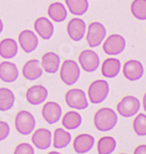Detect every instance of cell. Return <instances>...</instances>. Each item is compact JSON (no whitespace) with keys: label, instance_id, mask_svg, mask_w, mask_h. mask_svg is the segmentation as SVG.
Here are the masks:
<instances>
[{"label":"cell","instance_id":"1","mask_svg":"<svg viewBox=\"0 0 146 154\" xmlns=\"http://www.w3.org/2000/svg\"><path fill=\"white\" fill-rule=\"evenodd\" d=\"M118 114L111 108H101L94 114V126L99 131H110L118 125Z\"/></svg>","mask_w":146,"mask_h":154},{"label":"cell","instance_id":"2","mask_svg":"<svg viewBox=\"0 0 146 154\" xmlns=\"http://www.w3.org/2000/svg\"><path fill=\"white\" fill-rule=\"evenodd\" d=\"M60 75L61 81L66 85H74L79 80L81 75V70L78 63L74 60H66L63 63L60 67Z\"/></svg>","mask_w":146,"mask_h":154},{"label":"cell","instance_id":"3","mask_svg":"<svg viewBox=\"0 0 146 154\" xmlns=\"http://www.w3.org/2000/svg\"><path fill=\"white\" fill-rule=\"evenodd\" d=\"M110 95V84L107 81L99 79L90 84L88 88V98L92 104H101Z\"/></svg>","mask_w":146,"mask_h":154},{"label":"cell","instance_id":"4","mask_svg":"<svg viewBox=\"0 0 146 154\" xmlns=\"http://www.w3.org/2000/svg\"><path fill=\"white\" fill-rule=\"evenodd\" d=\"M14 125H16V131L21 135L27 136L33 133L36 126V120L34 115L29 111L23 110L19 111L16 114V119H14Z\"/></svg>","mask_w":146,"mask_h":154},{"label":"cell","instance_id":"5","mask_svg":"<svg viewBox=\"0 0 146 154\" xmlns=\"http://www.w3.org/2000/svg\"><path fill=\"white\" fill-rule=\"evenodd\" d=\"M141 103L139 99L134 96H126L118 103L117 111L121 116L130 118L139 112Z\"/></svg>","mask_w":146,"mask_h":154},{"label":"cell","instance_id":"6","mask_svg":"<svg viewBox=\"0 0 146 154\" xmlns=\"http://www.w3.org/2000/svg\"><path fill=\"white\" fill-rule=\"evenodd\" d=\"M86 33H87L86 39H87L88 45L91 48H94L99 46L104 41L106 37V28L104 25L99 22H93L88 26Z\"/></svg>","mask_w":146,"mask_h":154},{"label":"cell","instance_id":"7","mask_svg":"<svg viewBox=\"0 0 146 154\" xmlns=\"http://www.w3.org/2000/svg\"><path fill=\"white\" fill-rule=\"evenodd\" d=\"M66 103L69 107L76 110H84L89 106L85 91L80 88H72L66 91Z\"/></svg>","mask_w":146,"mask_h":154},{"label":"cell","instance_id":"8","mask_svg":"<svg viewBox=\"0 0 146 154\" xmlns=\"http://www.w3.org/2000/svg\"><path fill=\"white\" fill-rule=\"evenodd\" d=\"M79 64L85 72L92 73L100 66L99 56L92 49H85L79 54Z\"/></svg>","mask_w":146,"mask_h":154},{"label":"cell","instance_id":"9","mask_svg":"<svg viewBox=\"0 0 146 154\" xmlns=\"http://www.w3.org/2000/svg\"><path fill=\"white\" fill-rule=\"evenodd\" d=\"M126 39L120 34H112L108 36L103 43V51L108 56L121 54L126 48Z\"/></svg>","mask_w":146,"mask_h":154},{"label":"cell","instance_id":"10","mask_svg":"<svg viewBox=\"0 0 146 154\" xmlns=\"http://www.w3.org/2000/svg\"><path fill=\"white\" fill-rule=\"evenodd\" d=\"M123 74L129 81H137L144 75V67L140 61L130 60L126 62L123 67Z\"/></svg>","mask_w":146,"mask_h":154},{"label":"cell","instance_id":"11","mask_svg":"<svg viewBox=\"0 0 146 154\" xmlns=\"http://www.w3.org/2000/svg\"><path fill=\"white\" fill-rule=\"evenodd\" d=\"M86 29H87V26H86L85 21L80 18L72 19L66 27L69 37L76 42L81 41L84 38L86 34Z\"/></svg>","mask_w":146,"mask_h":154},{"label":"cell","instance_id":"12","mask_svg":"<svg viewBox=\"0 0 146 154\" xmlns=\"http://www.w3.org/2000/svg\"><path fill=\"white\" fill-rule=\"evenodd\" d=\"M19 43L25 53L30 54L33 53L37 48L39 40L35 32L31 31V30H24L19 35Z\"/></svg>","mask_w":146,"mask_h":154},{"label":"cell","instance_id":"13","mask_svg":"<svg viewBox=\"0 0 146 154\" xmlns=\"http://www.w3.org/2000/svg\"><path fill=\"white\" fill-rule=\"evenodd\" d=\"M63 115V109L59 104L55 102H48L43 106L42 109V116L44 120L49 125H54L58 122Z\"/></svg>","mask_w":146,"mask_h":154},{"label":"cell","instance_id":"14","mask_svg":"<svg viewBox=\"0 0 146 154\" xmlns=\"http://www.w3.org/2000/svg\"><path fill=\"white\" fill-rule=\"evenodd\" d=\"M47 97H48V91L45 86L40 84H36L29 88L26 93V99L28 103L34 106H38L45 102Z\"/></svg>","mask_w":146,"mask_h":154},{"label":"cell","instance_id":"15","mask_svg":"<svg viewBox=\"0 0 146 154\" xmlns=\"http://www.w3.org/2000/svg\"><path fill=\"white\" fill-rule=\"evenodd\" d=\"M52 135L47 128H39L32 136V142L39 150H47L51 146Z\"/></svg>","mask_w":146,"mask_h":154},{"label":"cell","instance_id":"16","mask_svg":"<svg viewBox=\"0 0 146 154\" xmlns=\"http://www.w3.org/2000/svg\"><path fill=\"white\" fill-rule=\"evenodd\" d=\"M60 65V57L57 54L48 51L44 54L41 59L42 69L48 74H55Z\"/></svg>","mask_w":146,"mask_h":154},{"label":"cell","instance_id":"17","mask_svg":"<svg viewBox=\"0 0 146 154\" xmlns=\"http://www.w3.org/2000/svg\"><path fill=\"white\" fill-rule=\"evenodd\" d=\"M34 28H35L37 34L44 40H48L53 36L54 26L50 22V20L45 18V17H41V18L37 19L35 24H34Z\"/></svg>","mask_w":146,"mask_h":154},{"label":"cell","instance_id":"18","mask_svg":"<svg viewBox=\"0 0 146 154\" xmlns=\"http://www.w3.org/2000/svg\"><path fill=\"white\" fill-rule=\"evenodd\" d=\"M43 74L41 63L36 59L30 60L23 67V75L27 80L34 81L39 79Z\"/></svg>","mask_w":146,"mask_h":154},{"label":"cell","instance_id":"19","mask_svg":"<svg viewBox=\"0 0 146 154\" xmlns=\"http://www.w3.org/2000/svg\"><path fill=\"white\" fill-rule=\"evenodd\" d=\"M95 139L89 134H81L74 140V150L77 153H87L94 147Z\"/></svg>","mask_w":146,"mask_h":154},{"label":"cell","instance_id":"20","mask_svg":"<svg viewBox=\"0 0 146 154\" xmlns=\"http://www.w3.org/2000/svg\"><path fill=\"white\" fill-rule=\"evenodd\" d=\"M19 78V69L16 64L2 62L0 64V79L4 82L11 83Z\"/></svg>","mask_w":146,"mask_h":154},{"label":"cell","instance_id":"21","mask_svg":"<svg viewBox=\"0 0 146 154\" xmlns=\"http://www.w3.org/2000/svg\"><path fill=\"white\" fill-rule=\"evenodd\" d=\"M122 69L121 61L117 58L106 59L101 65V74L106 78H115Z\"/></svg>","mask_w":146,"mask_h":154},{"label":"cell","instance_id":"22","mask_svg":"<svg viewBox=\"0 0 146 154\" xmlns=\"http://www.w3.org/2000/svg\"><path fill=\"white\" fill-rule=\"evenodd\" d=\"M48 16L55 23H63L68 18L66 7L60 2H53L48 7Z\"/></svg>","mask_w":146,"mask_h":154},{"label":"cell","instance_id":"23","mask_svg":"<svg viewBox=\"0 0 146 154\" xmlns=\"http://www.w3.org/2000/svg\"><path fill=\"white\" fill-rule=\"evenodd\" d=\"M18 43L12 38H5L0 41V57L3 59H13L18 54Z\"/></svg>","mask_w":146,"mask_h":154},{"label":"cell","instance_id":"24","mask_svg":"<svg viewBox=\"0 0 146 154\" xmlns=\"http://www.w3.org/2000/svg\"><path fill=\"white\" fill-rule=\"evenodd\" d=\"M61 123H63V128L68 131L76 130L82 125V116L76 111H69L68 113L64 114Z\"/></svg>","mask_w":146,"mask_h":154},{"label":"cell","instance_id":"25","mask_svg":"<svg viewBox=\"0 0 146 154\" xmlns=\"http://www.w3.org/2000/svg\"><path fill=\"white\" fill-rule=\"evenodd\" d=\"M72 142V136L63 128H56L53 134V147L55 149H63Z\"/></svg>","mask_w":146,"mask_h":154},{"label":"cell","instance_id":"26","mask_svg":"<svg viewBox=\"0 0 146 154\" xmlns=\"http://www.w3.org/2000/svg\"><path fill=\"white\" fill-rule=\"evenodd\" d=\"M66 4L74 16H83L89 9L88 0H66Z\"/></svg>","mask_w":146,"mask_h":154},{"label":"cell","instance_id":"27","mask_svg":"<svg viewBox=\"0 0 146 154\" xmlns=\"http://www.w3.org/2000/svg\"><path fill=\"white\" fill-rule=\"evenodd\" d=\"M16 97L9 88H0V111H8L13 107Z\"/></svg>","mask_w":146,"mask_h":154},{"label":"cell","instance_id":"28","mask_svg":"<svg viewBox=\"0 0 146 154\" xmlns=\"http://www.w3.org/2000/svg\"><path fill=\"white\" fill-rule=\"evenodd\" d=\"M117 148V141L110 136L102 137L97 143V151L100 154H110Z\"/></svg>","mask_w":146,"mask_h":154},{"label":"cell","instance_id":"29","mask_svg":"<svg viewBox=\"0 0 146 154\" xmlns=\"http://www.w3.org/2000/svg\"><path fill=\"white\" fill-rule=\"evenodd\" d=\"M133 17L140 21H146V0H134L131 4Z\"/></svg>","mask_w":146,"mask_h":154},{"label":"cell","instance_id":"30","mask_svg":"<svg viewBox=\"0 0 146 154\" xmlns=\"http://www.w3.org/2000/svg\"><path fill=\"white\" fill-rule=\"evenodd\" d=\"M133 128L136 135L140 137L146 136V115L145 114H136V117L133 121Z\"/></svg>","mask_w":146,"mask_h":154},{"label":"cell","instance_id":"31","mask_svg":"<svg viewBox=\"0 0 146 154\" xmlns=\"http://www.w3.org/2000/svg\"><path fill=\"white\" fill-rule=\"evenodd\" d=\"M16 154H34L35 150L28 143H22L16 146V150H14Z\"/></svg>","mask_w":146,"mask_h":154},{"label":"cell","instance_id":"32","mask_svg":"<svg viewBox=\"0 0 146 154\" xmlns=\"http://www.w3.org/2000/svg\"><path fill=\"white\" fill-rule=\"evenodd\" d=\"M9 134H10V128L8 123L5 121H0V142L8 138Z\"/></svg>","mask_w":146,"mask_h":154},{"label":"cell","instance_id":"33","mask_svg":"<svg viewBox=\"0 0 146 154\" xmlns=\"http://www.w3.org/2000/svg\"><path fill=\"white\" fill-rule=\"evenodd\" d=\"M135 154H146V145H139L138 147H136L134 150Z\"/></svg>","mask_w":146,"mask_h":154},{"label":"cell","instance_id":"34","mask_svg":"<svg viewBox=\"0 0 146 154\" xmlns=\"http://www.w3.org/2000/svg\"><path fill=\"white\" fill-rule=\"evenodd\" d=\"M142 105H143V108H144V110H145V112H146V93L144 94V96H143Z\"/></svg>","mask_w":146,"mask_h":154},{"label":"cell","instance_id":"35","mask_svg":"<svg viewBox=\"0 0 146 154\" xmlns=\"http://www.w3.org/2000/svg\"><path fill=\"white\" fill-rule=\"evenodd\" d=\"M2 31H3V22H2L1 19H0V34H1Z\"/></svg>","mask_w":146,"mask_h":154}]
</instances>
